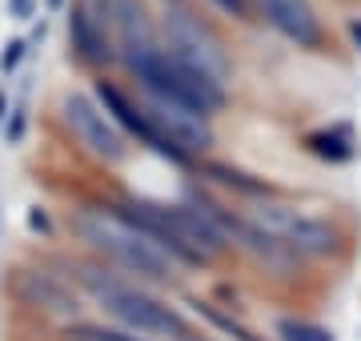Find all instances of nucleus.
<instances>
[{"instance_id":"1","label":"nucleus","mask_w":361,"mask_h":341,"mask_svg":"<svg viewBox=\"0 0 361 341\" xmlns=\"http://www.w3.org/2000/svg\"><path fill=\"white\" fill-rule=\"evenodd\" d=\"M73 233H77L101 261L116 265V269H125V273L141 277V281H173L177 261L145 233L141 225L129 221L121 209L85 205V209L73 213Z\"/></svg>"},{"instance_id":"2","label":"nucleus","mask_w":361,"mask_h":341,"mask_svg":"<svg viewBox=\"0 0 361 341\" xmlns=\"http://www.w3.org/2000/svg\"><path fill=\"white\" fill-rule=\"evenodd\" d=\"M80 281L92 293V302L113 317L116 326L133 337H153V341H185L189 326L173 305L157 302L153 293H145L133 281H121L116 273L104 269H80Z\"/></svg>"},{"instance_id":"3","label":"nucleus","mask_w":361,"mask_h":341,"mask_svg":"<svg viewBox=\"0 0 361 341\" xmlns=\"http://www.w3.org/2000/svg\"><path fill=\"white\" fill-rule=\"evenodd\" d=\"M133 77L141 80L145 97L173 101V105H180V108H193V113H201V117H213V113L225 105V85L189 73V68L177 65L165 49H157L153 56H145L141 65L133 68Z\"/></svg>"},{"instance_id":"4","label":"nucleus","mask_w":361,"mask_h":341,"mask_svg":"<svg viewBox=\"0 0 361 341\" xmlns=\"http://www.w3.org/2000/svg\"><path fill=\"white\" fill-rule=\"evenodd\" d=\"M161 49H165L177 65H185L189 73H197V77L217 80V85L229 80L233 65H229L225 44H221L217 32H213L201 16L189 13V8L165 13V20H161Z\"/></svg>"},{"instance_id":"5","label":"nucleus","mask_w":361,"mask_h":341,"mask_svg":"<svg viewBox=\"0 0 361 341\" xmlns=\"http://www.w3.org/2000/svg\"><path fill=\"white\" fill-rule=\"evenodd\" d=\"M253 229L273 237L281 249L301 253V257H325L337 249V229L322 217L293 209V205H257L253 209Z\"/></svg>"},{"instance_id":"6","label":"nucleus","mask_w":361,"mask_h":341,"mask_svg":"<svg viewBox=\"0 0 361 341\" xmlns=\"http://www.w3.org/2000/svg\"><path fill=\"white\" fill-rule=\"evenodd\" d=\"M61 120H65L68 132L77 137L80 149L92 153L97 161H109V165L125 161V153H129L125 132L116 129V120L109 117L92 97H85V92H68L65 101H61Z\"/></svg>"},{"instance_id":"7","label":"nucleus","mask_w":361,"mask_h":341,"mask_svg":"<svg viewBox=\"0 0 361 341\" xmlns=\"http://www.w3.org/2000/svg\"><path fill=\"white\" fill-rule=\"evenodd\" d=\"M137 105L149 117V125L157 129V137L173 153H180L185 161L193 157V153H205L209 144H213V125H209V117H201L193 108H180L173 101H157V97H145V92H141Z\"/></svg>"},{"instance_id":"8","label":"nucleus","mask_w":361,"mask_h":341,"mask_svg":"<svg viewBox=\"0 0 361 341\" xmlns=\"http://www.w3.org/2000/svg\"><path fill=\"white\" fill-rule=\"evenodd\" d=\"M68 40L89 65L113 61V0H77L68 16Z\"/></svg>"},{"instance_id":"9","label":"nucleus","mask_w":361,"mask_h":341,"mask_svg":"<svg viewBox=\"0 0 361 341\" xmlns=\"http://www.w3.org/2000/svg\"><path fill=\"white\" fill-rule=\"evenodd\" d=\"M113 32H116L121 61L129 65V73L141 65L145 56H153L161 49V37L149 25V13H145L141 0H113Z\"/></svg>"},{"instance_id":"10","label":"nucleus","mask_w":361,"mask_h":341,"mask_svg":"<svg viewBox=\"0 0 361 341\" xmlns=\"http://www.w3.org/2000/svg\"><path fill=\"white\" fill-rule=\"evenodd\" d=\"M265 20H269L285 40H293L297 49H322V20L313 13L310 0H249Z\"/></svg>"},{"instance_id":"11","label":"nucleus","mask_w":361,"mask_h":341,"mask_svg":"<svg viewBox=\"0 0 361 341\" xmlns=\"http://www.w3.org/2000/svg\"><path fill=\"white\" fill-rule=\"evenodd\" d=\"M97 101H101L104 113L116 120V129H129L141 144H149V149H153L157 157H169V161H177V165H185V157H180V153H173V149L157 137V129L149 125V117L141 113V105H133L121 89H113V85H104V80H101V85H97Z\"/></svg>"},{"instance_id":"12","label":"nucleus","mask_w":361,"mask_h":341,"mask_svg":"<svg viewBox=\"0 0 361 341\" xmlns=\"http://www.w3.org/2000/svg\"><path fill=\"white\" fill-rule=\"evenodd\" d=\"M305 144H310V153H317L322 161H349L353 157V137H349V129H341V125H334V129H317L305 137Z\"/></svg>"},{"instance_id":"13","label":"nucleus","mask_w":361,"mask_h":341,"mask_svg":"<svg viewBox=\"0 0 361 341\" xmlns=\"http://www.w3.org/2000/svg\"><path fill=\"white\" fill-rule=\"evenodd\" d=\"M277 337L281 341H334L329 329L313 326V321H297V317H281L277 321Z\"/></svg>"},{"instance_id":"14","label":"nucleus","mask_w":361,"mask_h":341,"mask_svg":"<svg viewBox=\"0 0 361 341\" xmlns=\"http://www.w3.org/2000/svg\"><path fill=\"white\" fill-rule=\"evenodd\" d=\"M209 173H213L217 181H225V185H237V189H245V193H261V189H265L261 181H249L245 173H237V169H225V165H213Z\"/></svg>"},{"instance_id":"15","label":"nucleus","mask_w":361,"mask_h":341,"mask_svg":"<svg viewBox=\"0 0 361 341\" xmlns=\"http://www.w3.org/2000/svg\"><path fill=\"white\" fill-rule=\"evenodd\" d=\"M73 341H141V337L121 333V329H92V326H85V329H77V333H73Z\"/></svg>"},{"instance_id":"16","label":"nucleus","mask_w":361,"mask_h":341,"mask_svg":"<svg viewBox=\"0 0 361 341\" xmlns=\"http://www.w3.org/2000/svg\"><path fill=\"white\" fill-rule=\"evenodd\" d=\"M25 53H28L25 40H8V49H4V56H0V68H4V73H16V65L25 61Z\"/></svg>"},{"instance_id":"17","label":"nucleus","mask_w":361,"mask_h":341,"mask_svg":"<svg viewBox=\"0 0 361 341\" xmlns=\"http://www.w3.org/2000/svg\"><path fill=\"white\" fill-rule=\"evenodd\" d=\"M221 13H229V16H237V20H245L249 16V0H213Z\"/></svg>"},{"instance_id":"18","label":"nucleus","mask_w":361,"mask_h":341,"mask_svg":"<svg viewBox=\"0 0 361 341\" xmlns=\"http://www.w3.org/2000/svg\"><path fill=\"white\" fill-rule=\"evenodd\" d=\"M8 16L28 20V16H32V0H8Z\"/></svg>"},{"instance_id":"19","label":"nucleus","mask_w":361,"mask_h":341,"mask_svg":"<svg viewBox=\"0 0 361 341\" xmlns=\"http://www.w3.org/2000/svg\"><path fill=\"white\" fill-rule=\"evenodd\" d=\"M349 37H353V44L361 49V20H349Z\"/></svg>"},{"instance_id":"20","label":"nucleus","mask_w":361,"mask_h":341,"mask_svg":"<svg viewBox=\"0 0 361 341\" xmlns=\"http://www.w3.org/2000/svg\"><path fill=\"white\" fill-rule=\"evenodd\" d=\"M61 4H65V0H49V8H61Z\"/></svg>"},{"instance_id":"21","label":"nucleus","mask_w":361,"mask_h":341,"mask_svg":"<svg viewBox=\"0 0 361 341\" xmlns=\"http://www.w3.org/2000/svg\"><path fill=\"white\" fill-rule=\"evenodd\" d=\"M185 341H209V337H197V333H189V337H185Z\"/></svg>"},{"instance_id":"22","label":"nucleus","mask_w":361,"mask_h":341,"mask_svg":"<svg viewBox=\"0 0 361 341\" xmlns=\"http://www.w3.org/2000/svg\"><path fill=\"white\" fill-rule=\"evenodd\" d=\"M0 120H4V97H0Z\"/></svg>"}]
</instances>
